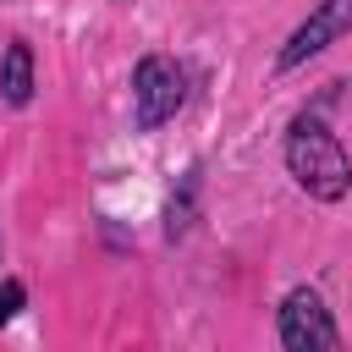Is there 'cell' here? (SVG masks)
<instances>
[{"label":"cell","instance_id":"cell-1","mask_svg":"<svg viewBox=\"0 0 352 352\" xmlns=\"http://www.w3.org/2000/svg\"><path fill=\"white\" fill-rule=\"evenodd\" d=\"M286 170L319 204H336L352 187V160H346L341 138L324 121H314V116H297L292 121V132H286Z\"/></svg>","mask_w":352,"mask_h":352},{"label":"cell","instance_id":"cell-2","mask_svg":"<svg viewBox=\"0 0 352 352\" xmlns=\"http://www.w3.org/2000/svg\"><path fill=\"white\" fill-rule=\"evenodd\" d=\"M182 99H187L182 66H176L170 55H143L138 72H132V110H138V126H143V132L165 126V121L182 110Z\"/></svg>","mask_w":352,"mask_h":352},{"label":"cell","instance_id":"cell-3","mask_svg":"<svg viewBox=\"0 0 352 352\" xmlns=\"http://www.w3.org/2000/svg\"><path fill=\"white\" fill-rule=\"evenodd\" d=\"M280 346H292V352L341 346V330H336V319H330V308H324V297L314 286L286 292V302H280Z\"/></svg>","mask_w":352,"mask_h":352},{"label":"cell","instance_id":"cell-4","mask_svg":"<svg viewBox=\"0 0 352 352\" xmlns=\"http://www.w3.org/2000/svg\"><path fill=\"white\" fill-rule=\"evenodd\" d=\"M341 33H352V0H319V6H314L297 28H292V38L280 44L275 66H280V72H292V66L314 60L319 50H330Z\"/></svg>","mask_w":352,"mask_h":352},{"label":"cell","instance_id":"cell-5","mask_svg":"<svg viewBox=\"0 0 352 352\" xmlns=\"http://www.w3.org/2000/svg\"><path fill=\"white\" fill-rule=\"evenodd\" d=\"M0 99L6 104H28L33 99V50L22 38H11L6 55H0Z\"/></svg>","mask_w":352,"mask_h":352},{"label":"cell","instance_id":"cell-6","mask_svg":"<svg viewBox=\"0 0 352 352\" xmlns=\"http://www.w3.org/2000/svg\"><path fill=\"white\" fill-rule=\"evenodd\" d=\"M22 297H28V292H22V280H0V324L22 308Z\"/></svg>","mask_w":352,"mask_h":352}]
</instances>
